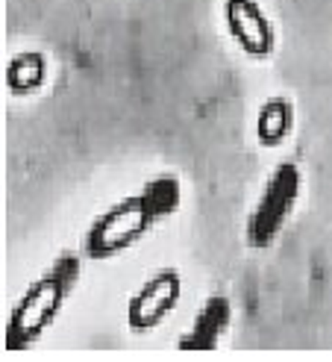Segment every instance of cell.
<instances>
[{"label": "cell", "instance_id": "1", "mask_svg": "<svg viewBox=\"0 0 332 362\" xmlns=\"http://www.w3.org/2000/svg\"><path fill=\"white\" fill-rule=\"evenodd\" d=\"M182 209V183L174 174H159L136 192L97 212L80 236V253L88 262H109L138 247L150 233L168 224Z\"/></svg>", "mask_w": 332, "mask_h": 362}, {"label": "cell", "instance_id": "5", "mask_svg": "<svg viewBox=\"0 0 332 362\" xmlns=\"http://www.w3.org/2000/svg\"><path fill=\"white\" fill-rule=\"evenodd\" d=\"M232 318H235V306L232 298L218 292L209 295L206 300L200 303V310L194 313L191 324L182 336L177 339V351L179 354H206V351H218L220 341L227 339L230 327H232Z\"/></svg>", "mask_w": 332, "mask_h": 362}, {"label": "cell", "instance_id": "2", "mask_svg": "<svg viewBox=\"0 0 332 362\" xmlns=\"http://www.w3.org/2000/svg\"><path fill=\"white\" fill-rule=\"evenodd\" d=\"M83 253H62L53 259L39 277L12 303L4 324V351L18 354L30 351L32 345L53 330L65 306L71 303L73 292L83 283Z\"/></svg>", "mask_w": 332, "mask_h": 362}, {"label": "cell", "instance_id": "7", "mask_svg": "<svg viewBox=\"0 0 332 362\" xmlns=\"http://www.w3.org/2000/svg\"><path fill=\"white\" fill-rule=\"evenodd\" d=\"M291 127H294V110L288 98H268L259 112H256V141L262 148H280V144L291 136Z\"/></svg>", "mask_w": 332, "mask_h": 362}, {"label": "cell", "instance_id": "3", "mask_svg": "<svg viewBox=\"0 0 332 362\" xmlns=\"http://www.w3.org/2000/svg\"><path fill=\"white\" fill-rule=\"evenodd\" d=\"M303 194V171L297 162H276L273 171L268 174L265 186L256 197V204L247 212L244 224V242L253 250H268L276 239L283 236V230L288 227L291 215L297 212Z\"/></svg>", "mask_w": 332, "mask_h": 362}, {"label": "cell", "instance_id": "6", "mask_svg": "<svg viewBox=\"0 0 332 362\" xmlns=\"http://www.w3.org/2000/svg\"><path fill=\"white\" fill-rule=\"evenodd\" d=\"M227 30L247 57L262 59L273 50V24L256 0H227Z\"/></svg>", "mask_w": 332, "mask_h": 362}, {"label": "cell", "instance_id": "8", "mask_svg": "<svg viewBox=\"0 0 332 362\" xmlns=\"http://www.w3.org/2000/svg\"><path fill=\"white\" fill-rule=\"evenodd\" d=\"M45 80V62L39 53H24L9 65V86L15 92H30Z\"/></svg>", "mask_w": 332, "mask_h": 362}, {"label": "cell", "instance_id": "4", "mask_svg": "<svg viewBox=\"0 0 332 362\" xmlns=\"http://www.w3.org/2000/svg\"><path fill=\"white\" fill-rule=\"evenodd\" d=\"M182 288H186L182 274L171 265L144 277L130 295V300H126V327L138 336L159 330L177 313V306L182 300Z\"/></svg>", "mask_w": 332, "mask_h": 362}]
</instances>
